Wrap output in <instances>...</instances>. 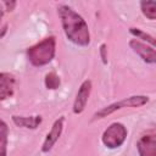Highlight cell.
Here are the masks:
<instances>
[{
    "instance_id": "cell-1",
    "label": "cell",
    "mask_w": 156,
    "mask_h": 156,
    "mask_svg": "<svg viewBox=\"0 0 156 156\" xmlns=\"http://www.w3.org/2000/svg\"><path fill=\"white\" fill-rule=\"evenodd\" d=\"M57 15L61 20L63 32L69 41L78 46L90 44V32L85 20L67 5L57 6Z\"/></svg>"
},
{
    "instance_id": "cell-2",
    "label": "cell",
    "mask_w": 156,
    "mask_h": 156,
    "mask_svg": "<svg viewBox=\"0 0 156 156\" xmlns=\"http://www.w3.org/2000/svg\"><path fill=\"white\" fill-rule=\"evenodd\" d=\"M56 52V39L55 37H48L39 43L29 46L27 49L28 61L35 66L41 67L52 61Z\"/></svg>"
},
{
    "instance_id": "cell-3",
    "label": "cell",
    "mask_w": 156,
    "mask_h": 156,
    "mask_svg": "<svg viewBox=\"0 0 156 156\" xmlns=\"http://www.w3.org/2000/svg\"><path fill=\"white\" fill-rule=\"evenodd\" d=\"M147 102H149V96H146V95H133V96L126 98L123 100L116 101V102H113L108 106H105L101 110L96 111L94 113V119L105 118L108 115L113 113L115 111L122 110L124 107H140V106H144Z\"/></svg>"
},
{
    "instance_id": "cell-4",
    "label": "cell",
    "mask_w": 156,
    "mask_h": 156,
    "mask_svg": "<svg viewBox=\"0 0 156 156\" xmlns=\"http://www.w3.org/2000/svg\"><path fill=\"white\" fill-rule=\"evenodd\" d=\"M127 134L128 130L124 124L119 122H113L104 130L101 135V141L108 149H117L122 146V144L126 141Z\"/></svg>"
},
{
    "instance_id": "cell-5",
    "label": "cell",
    "mask_w": 156,
    "mask_h": 156,
    "mask_svg": "<svg viewBox=\"0 0 156 156\" xmlns=\"http://www.w3.org/2000/svg\"><path fill=\"white\" fill-rule=\"evenodd\" d=\"M90 93H91V80L85 79L80 84V87L78 89V93L76 95L74 102H73V113L74 115H80L84 111V108L88 104Z\"/></svg>"
},
{
    "instance_id": "cell-6",
    "label": "cell",
    "mask_w": 156,
    "mask_h": 156,
    "mask_svg": "<svg viewBox=\"0 0 156 156\" xmlns=\"http://www.w3.org/2000/svg\"><path fill=\"white\" fill-rule=\"evenodd\" d=\"M130 49L146 63H156V49L144 44L139 39H132L129 41Z\"/></svg>"
},
{
    "instance_id": "cell-7",
    "label": "cell",
    "mask_w": 156,
    "mask_h": 156,
    "mask_svg": "<svg viewBox=\"0 0 156 156\" xmlns=\"http://www.w3.org/2000/svg\"><path fill=\"white\" fill-rule=\"evenodd\" d=\"M63 122H65V118H63V117H58V118L54 122V124H52L50 132L46 134L45 140H44V143H43V146H41V151H43V152L46 154V152H49V151L54 147V145L56 144V141L58 140V138H60L61 134H62Z\"/></svg>"
},
{
    "instance_id": "cell-8",
    "label": "cell",
    "mask_w": 156,
    "mask_h": 156,
    "mask_svg": "<svg viewBox=\"0 0 156 156\" xmlns=\"http://www.w3.org/2000/svg\"><path fill=\"white\" fill-rule=\"evenodd\" d=\"M15 77L11 73L1 72L0 73V100L4 101L13 95L15 91Z\"/></svg>"
},
{
    "instance_id": "cell-9",
    "label": "cell",
    "mask_w": 156,
    "mask_h": 156,
    "mask_svg": "<svg viewBox=\"0 0 156 156\" xmlns=\"http://www.w3.org/2000/svg\"><path fill=\"white\" fill-rule=\"evenodd\" d=\"M139 156H156V138L152 135L141 136L136 143Z\"/></svg>"
},
{
    "instance_id": "cell-10",
    "label": "cell",
    "mask_w": 156,
    "mask_h": 156,
    "mask_svg": "<svg viewBox=\"0 0 156 156\" xmlns=\"http://www.w3.org/2000/svg\"><path fill=\"white\" fill-rule=\"evenodd\" d=\"M12 122L20 127V128H26V129H37L41 121H43V117L40 115H35V116H29V117H26V116H16L13 115L12 117Z\"/></svg>"
},
{
    "instance_id": "cell-11",
    "label": "cell",
    "mask_w": 156,
    "mask_h": 156,
    "mask_svg": "<svg viewBox=\"0 0 156 156\" xmlns=\"http://www.w3.org/2000/svg\"><path fill=\"white\" fill-rule=\"evenodd\" d=\"M140 10L147 20H151V21L156 20V1H152V0L140 1Z\"/></svg>"
},
{
    "instance_id": "cell-12",
    "label": "cell",
    "mask_w": 156,
    "mask_h": 156,
    "mask_svg": "<svg viewBox=\"0 0 156 156\" xmlns=\"http://www.w3.org/2000/svg\"><path fill=\"white\" fill-rule=\"evenodd\" d=\"M129 33H130L132 35H134L136 39H141V40H144V41H146V43L151 44L154 48H156V38H155V37H152L151 34H149V33H146V32L141 30L140 28L130 27V28H129Z\"/></svg>"
},
{
    "instance_id": "cell-13",
    "label": "cell",
    "mask_w": 156,
    "mask_h": 156,
    "mask_svg": "<svg viewBox=\"0 0 156 156\" xmlns=\"http://www.w3.org/2000/svg\"><path fill=\"white\" fill-rule=\"evenodd\" d=\"M7 135H9V128L4 119L0 122V146H1V156H6V149H7Z\"/></svg>"
},
{
    "instance_id": "cell-14",
    "label": "cell",
    "mask_w": 156,
    "mask_h": 156,
    "mask_svg": "<svg viewBox=\"0 0 156 156\" xmlns=\"http://www.w3.org/2000/svg\"><path fill=\"white\" fill-rule=\"evenodd\" d=\"M44 83H45L46 89L55 90V89H57V88L60 87L61 80H60V77H58L55 72H49V73H46V76H45Z\"/></svg>"
},
{
    "instance_id": "cell-15",
    "label": "cell",
    "mask_w": 156,
    "mask_h": 156,
    "mask_svg": "<svg viewBox=\"0 0 156 156\" xmlns=\"http://www.w3.org/2000/svg\"><path fill=\"white\" fill-rule=\"evenodd\" d=\"M100 56H101L102 63L106 65L107 63V46H106V44L100 45Z\"/></svg>"
},
{
    "instance_id": "cell-16",
    "label": "cell",
    "mask_w": 156,
    "mask_h": 156,
    "mask_svg": "<svg viewBox=\"0 0 156 156\" xmlns=\"http://www.w3.org/2000/svg\"><path fill=\"white\" fill-rule=\"evenodd\" d=\"M1 5L2 6H5V9H4V11H13L15 10V7H16V5H17V2L16 1H2L1 2Z\"/></svg>"
},
{
    "instance_id": "cell-17",
    "label": "cell",
    "mask_w": 156,
    "mask_h": 156,
    "mask_svg": "<svg viewBox=\"0 0 156 156\" xmlns=\"http://www.w3.org/2000/svg\"><path fill=\"white\" fill-rule=\"evenodd\" d=\"M7 30V24H4L2 26V30H1V34H0V38H4L5 37V33Z\"/></svg>"
}]
</instances>
